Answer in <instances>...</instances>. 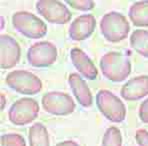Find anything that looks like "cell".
Listing matches in <instances>:
<instances>
[{"instance_id":"obj_9","label":"cell","mask_w":148,"mask_h":146,"mask_svg":"<svg viewBox=\"0 0 148 146\" xmlns=\"http://www.w3.org/2000/svg\"><path fill=\"white\" fill-rule=\"evenodd\" d=\"M42 106L46 112L52 115H68L75 109V103L68 94L58 91L48 92L43 95Z\"/></svg>"},{"instance_id":"obj_1","label":"cell","mask_w":148,"mask_h":146,"mask_svg":"<svg viewBox=\"0 0 148 146\" xmlns=\"http://www.w3.org/2000/svg\"><path fill=\"white\" fill-rule=\"evenodd\" d=\"M102 74L112 82H122L131 72L129 58L120 52H108L100 60Z\"/></svg>"},{"instance_id":"obj_23","label":"cell","mask_w":148,"mask_h":146,"mask_svg":"<svg viewBox=\"0 0 148 146\" xmlns=\"http://www.w3.org/2000/svg\"><path fill=\"white\" fill-rule=\"evenodd\" d=\"M55 146H79L75 141L72 140H66V141H63V142H60L58 144H56Z\"/></svg>"},{"instance_id":"obj_22","label":"cell","mask_w":148,"mask_h":146,"mask_svg":"<svg viewBox=\"0 0 148 146\" xmlns=\"http://www.w3.org/2000/svg\"><path fill=\"white\" fill-rule=\"evenodd\" d=\"M139 118L144 123H148V98L141 103L139 108Z\"/></svg>"},{"instance_id":"obj_8","label":"cell","mask_w":148,"mask_h":146,"mask_svg":"<svg viewBox=\"0 0 148 146\" xmlns=\"http://www.w3.org/2000/svg\"><path fill=\"white\" fill-rule=\"evenodd\" d=\"M39 14L53 24H66L71 19V12L63 3L55 0H39L36 2Z\"/></svg>"},{"instance_id":"obj_4","label":"cell","mask_w":148,"mask_h":146,"mask_svg":"<svg viewBox=\"0 0 148 146\" xmlns=\"http://www.w3.org/2000/svg\"><path fill=\"white\" fill-rule=\"evenodd\" d=\"M96 105L108 120L115 123L124 121L126 117V107L124 103L108 90H100L96 94Z\"/></svg>"},{"instance_id":"obj_2","label":"cell","mask_w":148,"mask_h":146,"mask_svg":"<svg viewBox=\"0 0 148 146\" xmlns=\"http://www.w3.org/2000/svg\"><path fill=\"white\" fill-rule=\"evenodd\" d=\"M100 30L107 41L120 42L128 36L130 25L125 16L118 12H108L100 21Z\"/></svg>"},{"instance_id":"obj_24","label":"cell","mask_w":148,"mask_h":146,"mask_svg":"<svg viewBox=\"0 0 148 146\" xmlns=\"http://www.w3.org/2000/svg\"><path fill=\"white\" fill-rule=\"evenodd\" d=\"M5 102H6V98L4 96L3 93H1V110H3L4 107H5Z\"/></svg>"},{"instance_id":"obj_11","label":"cell","mask_w":148,"mask_h":146,"mask_svg":"<svg viewBox=\"0 0 148 146\" xmlns=\"http://www.w3.org/2000/svg\"><path fill=\"white\" fill-rule=\"evenodd\" d=\"M96 20L91 14L77 17L69 27V37L74 41H82L88 38L95 30Z\"/></svg>"},{"instance_id":"obj_19","label":"cell","mask_w":148,"mask_h":146,"mask_svg":"<svg viewBox=\"0 0 148 146\" xmlns=\"http://www.w3.org/2000/svg\"><path fill=\"white\" fill-rule=\"evenodd\" d=\"M1 146H26V144L21 135L9 133L1 136Z\"/></svg>"},{"instance_id":"obj_3","label":"cell","mask_w":148,"mask_h":146,"mask_svg":"<svg viewBox=\"0 0 148 146\" xmlns=\"http://www.w3.org/2000/svg\"><path fill=\"white\" fill-rule=\"evenodd\" d=\"M13 27L23 36L31 39H39L47 33V26L34 14L27 11H18L12 16Z\"/></svg>"},{"instance_id":"obj_12","label":"cell","mask_w":148,"mask_h":146,"mask_svg":"<svg viewBox=\"0 0 148 146\" xmlns=\"http://www.w3.org/2000/svg\"><path fill=\"white\" fill-rule=\"evenodd\" d=\"M122 98L128 101L139 100L148 95V75L137 76L122 86L120 91Z\"/></svg>"},{"instance_id":"obj_5","label":"cell","mask_w":148,"mask_h":146,"mask_svg":"<svg viewBox=\"0 0 148 146\" xmlns=\"http://www.w3.org/2000/svg\"><path fill=\"white\" fill-rule=\"evenodd\" d=\"M5 80L10 88L21 94H37L42 89L41 80L33 73L25 70L12 71L6 76Z\"/></svg>"},{"instance_id":"obj_6","label":"cell","mask_w":148,"mask_h":146,"mask_svg":"<svg viewBox=\"0 0 148 146\" xmlns=\"http://www.w3.org/2000/svg\"><path fill=\"white\" fill-rule=\"evenodd\" d=\"M39 105L33 98H21L12 104L8 112V118L18 126L26 125L38 116Z\"/></svg>"},{"instance_id":"obj_13","label":"cell","mask_w":148,"mask_h":146,"mask_svg":"<svg viewBox=\"0 0 148 146\" xmlns=\"http://www.w3.org/2000/svg\"><path fill=\"white\" fill-rule=\"evenodd\" d=\"M70 57L74 67L86 79L94 80L97 77L98 71H97L94 63L81 49L77 48V47L72 48L70 51Z\"/></svg>"},{"instance_id":"obj_16","label":"cell","mask_w":148,"mask_h":146,"mask_svg":"<svg viewBox=\"0 0 148 146\" xmlns=\"http://www.w3.org/2000/svg\"><path fill=\"white\" fill-rule=\"evenodd\" d=\"M28 137L30 146H50L48 131L41 123H35L30 127Z\"/></svg>"},{"instance_id":"obj_20","label":"cell","mask_w":148,"mask_h":146,"mask_svg":"<svg viewBox=\"0 0 148 146\" xmlns=\"http://www.w3.org/2000/svg\"><path fill=\"white\" fill-rule=\"evenodd\" d=\"M68 5L76 10L80 11H88L94 8L95 3L91 0H67Z\"/></svg>"},{"instance_id":"obj_18","label":"cell","mask_w":148,"mask_h":146,"mask_svg":"<svg viewBox=\"0 0 148 146\" xmlns=\"http://www.w3.org/2000/svg\"><path fill=\"white\" fill-rule=\"evenodd\" d=\"M102 146H122L121 132L116 127H109L102 139Z\"/></svg>"},{"instance_id":"obj_14","label":"cell","mask_w":148,"mask_h":146,"mask_svg":"<svg viewBox=\"0 0 148 146\" xmlns=\"http://www.w3.org/2000/svg\"><path fill=\"white\" fill-rule=\"evenodd\" d=\"M68 82L78 103L83 107H90L93 103V97L86 82L77 73L70 74Z\"/></svg>"},{"instance_id":"obj_15","label":"cell","mask_w":148,"mask_h":146,"mask_svg":"<svg viewBox=\"0 0 148 146\" xmlns=\"http://www.w3.org/2000/svg\"><path fill=\"white\" fill-rule=\"evenodd\" d=\"M128 16L134 26L148 27V1H138L132 4Z\"/></svg>"},{"instance_id":"obj_21","label":"cell","mask_w":148,"mask_h":146,"mask_svg":"<svg viewBox=\"0 0 148 146\" xmlns=\"http://www.w3.org/2000/svg\"><path fill=\"white\" fill-rule=\"evenodd\" d=\"M135 139L139 146H148V131L145 129H138L135 134Z\"/></svg>"},{"instance_id":"obj_17","label":"cell","mask_w":148,"mask_h":146,"mask_svg":"<svg viewBox=\"0 0 148 146\" xmlns=\"http://www.w3.org/2000/svg\"><path fill=\"white\" fill-rule=\"evenodd\" d=\"M130 46L141 56L148 58L147 30H135L130 36Z\"/></svg>"},{"instance_id":"obj_7","label":"cell","mask_w":148,"mask_h":146,"mask_svg":"<svg viewBox=\"0 0 148 146\" xmlns=\"http://www.w3.org/2000/svg\"><path fill=\"white\" fill-rule=\"evenodd\" d=\"M57 58V49L48 41L34 43L27 51V60L31 66L42 68L52 65Z\"/></svg>"},{"instance_id":"obj_10","label":"cell","mask_w":148,"mask_h":146,"mask_svg":"<svg viewBox=\"0 0 148 146\" xmlns=\"http://www.w3.org/2000/svg\"><path fill=\"white\" fill-rule=\"evenodd\" d=\"M20 46L13 37L7 34L0 35V65L2 69L14 67L20 60Z\"/></svg>"}]
</instances>
